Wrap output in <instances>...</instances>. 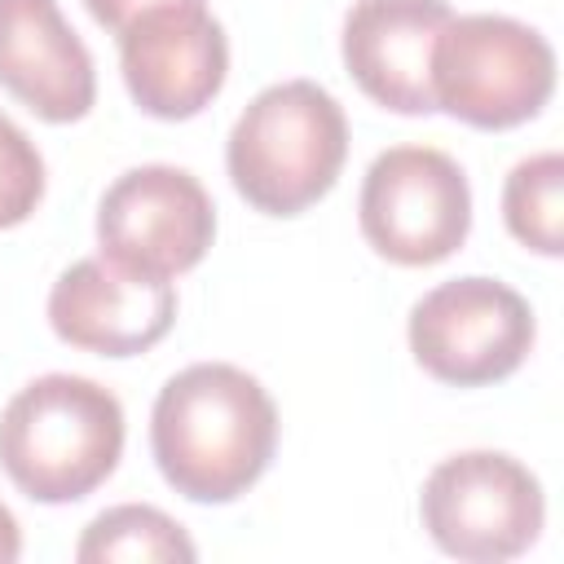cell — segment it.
Wrapping results in <instances>:
<instances>
[{
    "label": "cell",
    "instance_id": "1",
    "mask_svg": "<svg viewBox=\"0 0 564 564\" xmlns=\"http://www.w3.org/2000/svg\"><path fill=\"white\" fill-rule=\"evenodd\" d=\"M273 397L229 361H194L154 397L150 449L163 480L189 502L242 498L273 463Z\"/></svg>",
    "mask_w": 564,
    "mask_h": 564
},
{
    "label": "cell",
    "instance_id": "2",
    "mask_svg": "<svg viewBox=\"0 0 564 564\" xmlns=\"http://www.w3.org/2000/svg\"><path fill=\"white\" fill-rule=\"evenodd\" d=\"M123 454V405L84 375H40L0 410V467L35 502L88 498Z\"/></svg>",
    "mask_w": 564,
    "mask_h": 564
},
{
    "label": "cell",
    "instance_id": "3",
    "mask_svg": "<svg viewBox=\"0 0 564 564\" xmlns=\"http://www.w3.org/2000/svg\"><path fill=\"white\" fill-rule=\"evenodd\" d=\"M344 159V106L313 79H282L260 88L225 141L234 189L264 216H300L326 198Z\"/></svg>",
    "mask_w": 564,
    "mask_h": 564
},
{
    "label": "cell",
    "instance_id": "4",
    "mask_svg": "<svg viewBox=\"0 0 564 564\" xmlns=\"http://www.w3.org/2000/svg\"><path fill=\"white\" fill-rule=\"evenodd\" d=\"M555 88V48L529 22L507 13L449 18L432 48L436 110L498 132L533 119Z\"/></svg>",
    "mask_w": 564,
    "mask_h": 564
},
{
    "label": "cell",
    "instance_id": "5",
    "mask_svg": "<svg viewBox=\"0 0 564 564\" xmlns=\"http://www.w3.org/2000/svg\"><path fill=\"white\" fill-rule=\"evenodd\" d=\"M427 538L467 564L524 555L546 520L538 476L502 449H463L432 467L419 494Z\"/></svg>",
    "mask_w": 564,
    "mask_h": 564
},
{
    "label": "cell",
    "instance_id": "6",
    "mask_svg": "<svg viewBox=\"0 0 564 564\" xmlns=\"http://www.w3.org/2000/svg\"><path fill=\"white\" fill-rule=\"evenodd\" d=\"M357 220L383 260L405 269L441 264L471 229L467 172L436 145H392L366 167Z\"/></svg>",
    "mask_w": 564,
    "mask_h": 564
},
{
    "label": "cell",
    "instance_id": "7",
    "mask_svg": "<svg viewBox=\"0 0 564 564\" xmlns=\"http://www.w3.org/2000/svg\"><path fill=\"white\" fill-rule=\"evenodd\" d=\"M533 308L498 278H449L410 308L414 361L454 388H485L516 375L533 348Z\"/></svg>",
    "mask_w": 564,
    "mask_h": 564
},
{
    "label": "cell",
    "instance_id": "8",
    "mask_svg": "<svg viewBox=\"0 0 564 564\" xmlns=\"http://www.w3.org/2000/svg\"><path fill=\"white\" fill-rule=\"evenodd\" d=\"M216 238V207L203 181L172 163H141L115 176L97 203L101 256L150 278L194 269Z\"/></svg>",
    "mask_w": 564,
    "mask_h": 564
},
{
    "label": "cell",
    "instance_id": "9",
    "mask_svg": "<svg viewBox=\"0 0 564 564\" xmlns=\"http://www.w3.org/2000/svg\"><path fill=\"white\" fill-rule=\"evenodd\" d=\"M119 66L145 115L194 119L225 88L229 40L207 4H163L119 31Z\"/></svg>",
    "mask_w": 564,
    "mask_h": 564
},
{
    "label": "cell",
    "instance_id": "10",
    "mask_svg": "<svg viewBox=\"0 0 564 564\" xmlns=\"http://www.w3.org/2000/svg\"><path fill=\"white\" fill-rule=\"evenodd\" d=\"M176 322V286L106 256L75 260L48 291V326L62 344L97 357H137Z\"/></svg>",
    "mask_w": 564,
    "mask_h": 564
},
{
    "label": "cell",
    "instance_id": "11",
    "mask_svg": "<svg viewBox=\"0 0 564 564\" xmlns=\"http://www.w3.org/2000/svg\"><path fill=\"white\" fill-rule=\"evenodd\" d=\"M454 9L445 0H357L344 18V66L397 115H432V48Z\"/></svg>",
    "mask_w": 564,
    "mask_h": 564
},
{
    "label": "cell",
    "instance_id": "12",
    "mask_svg": "<svg viewBox=\"0 0 564 564\" xmlns=\"http://www.w3.org/2000/svg\"><path fill=\"white\" fill-rule=\"evenodd\" d=\"M0 88L44 123H75L93 110V53L57 0H0Z\"/></svg>",
    "mask_w": 564,
    "mask_h": 564
},
{
    "label": "cell",
    "instance_id": "13",
    "mask_svg": "<svg viewBox=\"0 0 564 564\" xmlns=\"http://www.w3.org/2000/svg\"><path fill=\"white\" fill-rule=\"evenodd\" d=\"M507 229L538 256L564 251V154L542 150L520 159L502 185Z\"/></svg>",
    "mask_w": 564,
    "mask_h": 564
},
{
    "label": "cell",
    "instance_id": "14",
    "mask_svg": "<svg viewBox=\"0 0 564 564\" xmlns=\"http://www.w3.org/2000/svg\"><path fill=\"white\" fill-rule=\"evenodd\" d=\"M194 555L198 551H194L189 533L167 511L145 507V502H123V507L101 511L75 546L79 564H110V560H181V564H189Z\"/></svg>",
    "mask_w": 564,
    "mask_h": 564
},
{
    "label": "cell",
    "instance_id": "15",
    "mask_svg": "<svg viewBox=\"0 0 564 564\" xmlns=\"http://www.w3.org/2000/svg\"><path fill=\"white\" fill-rule=\"evenodd\" d=\"M44 198V159L35 141L0 115V229L22 225Z\"/></svg>",
    "mask_w": 564,
    "mask_h": 564
},
{
    "label": "cell",
    "instance_id": "16",
    "mask_svg": "<svg viewBox=\"0 0 564 564\" xmlns=\"http://www.w3.org/2000/svg\"><path fill=\"white\" fill-rule=\"evenodd\" d=\"M88 4V13L106 26V31H123L132 18H141V13H150V9H163V4H203V0H84Z\"/></svg>",
    "mask_w": 564,
    "mask_h": 564
},
{
    "label": "cell",
    "instance_id": "17",
    "mask_svg": "<svg viewBox=\"0 0 564 564\" xmlns=\"http://www.w3.org/2000/svg\"><path fill=\"white\" fill-rule=\"evenodd\" d=\"M22 555V529L13 520V511L0 502V564H13Z\"/></svg>",
    "mask_w": 564,
    "mask_h": 564
}]
</instances>
